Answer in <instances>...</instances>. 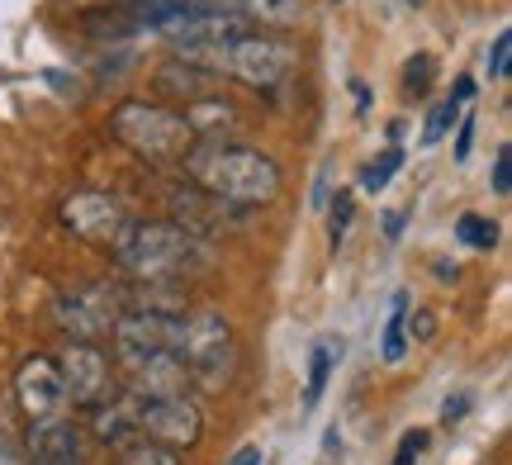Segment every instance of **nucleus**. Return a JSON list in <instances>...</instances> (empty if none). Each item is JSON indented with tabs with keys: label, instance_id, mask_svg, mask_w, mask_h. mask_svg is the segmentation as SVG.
<instances>
[{
	"label": "nucleus",
	"instance_id": "1",
	"mask_svg": "<svg viewBox=\"0 0 512 465\" xmlns=\"http://www.w3.org/2000/svg\"><path fill=\"white\" fill-rule=\"evenodd\" d=\"M185 181L204 195H214L233 209H261L280 195V167L275 157L242 143H195L181 157Z\"/></svg>",
	"mask_w": 512,
	"mask_h": 465
},
{
	"label": "nucleus",
	"instance_id": "2",
	"mask_svg": "<svg viewBox=\"0 0 512 465\" xmlns=\"http://www.w3.org/2000/svg\"><path fill=\"white\" fill-rule=\"evenodd\" d=\"M110 252L128 276L143 280V285H181V280L209 266V247L195 233H185L181 224H166V219H152V224L128 219V228L119 233Z\"/></svg>",
	"mask_w": 512,
	"mask_h": 465
},
{
	"label": "nucleus",
	"instance_id": "3",
	"mask_svg": "<svg viewBox=\"0 0 512 465\" xmlns=\"http://www.w3.org/2000/svg\"><path fill=\"white\" fill-rule=\"evenodd\" d=\"M110 133L147 167H181V157L195 148V133L181 110L152 105V100H124L110 114Z\"/></svg>",
	"mask_w": 512,
	"mask_h": 465
},
{
	"label": "nucleus",
	"instance_id": "4",
	"mask_svg": "<svg viewBox=\"0 0 512 465\" xmlns=\"http://www.w3.org/2000/svg\"><path fill=\"white\" fill-rule=\"evenodd\" d=\"M176 356L190 380H200L204 390H219L238 371V342L233 328L219 309H195L181 314V333H176Z\"/></svg>",
	"mask_w": 512,
	"mask_h": 465
},
{
	"label": "nucleus",
	"instance_id": "5",
	"mask_svg": "<svg viewBox=\"0 0 512 465\" xmlns=\"http://www.w3.org/2000/svg\"><path fill=\"white\" fill-rule=\"evenodd\" d=\"M195 67H204V72H214V76L247 81V86H256V91H275V86H285L290 72H294V48L290 43H280V38H271V34L247 29V34H238L228 48L200 57Z\"/></svg>",
	"mask_w": 512,
	"mask_h": 465
},
{
	"label": "nucleus",
	"instance_id": "6",
	"mask_svg": "<svg viewBox=\"0 0 512 465\" xmlns=\"http://www.w3.org/2000/svg\"><path fill=\"white\" fill-rule=\"evenodd\" d=\"M119 295L105 290V285H72V290H62L53 299V318L57 328L67 333V342H100V337L114 333V323H119Z\"/></svg>",
	"mask_w": 512,
	"mask_h": 465
},
{
	"label": "nucleus",
	"instance_id": "7",
	"mask_svg": "<svg viewBox=\"0 0 512 465\" xmlns=\"http://www.w3.org/2000/svg\"><path fill=\"white\" fill-rule=\"evenodd\" d=\"M133 418H138V437L157 442L166 451H185L204 437V413L195 399H133Z\"/></svg>",
	"mask_w": 512,
	"mask_h": 465
},
{
	"label": "nucleus",
	"instance_id": "8",
	"mask_svg": "<svg viewBox=\"0 0 512 465\" xmlns=\"http://www.w3.org/2000/svg\"><path fill=\"white\" fill-rule=\"evenodd\" d=\"M57 375H62V394L81 409H100V404L114 399L110 356L91 347V342H67V352L57 361Z\"/></svg>",
	"mask_w": 512,
	"mask_h": 465
},
{
	"label": "nucleus",
	"instance_id": "9",
	"mask_svg": "<svg viewBox=\"0 0 512 465\" xmlns=\"http://www.w3.org/2000/svg\"><path fill=\"white\" fill-rule=\"evenodd\" d=\"M62 224L72 228L81 242H91V247H114L119 233L128 228V214L105 190H76V195L62 200Z\"/></svg>",
	"mask_w": 512,
	"mask_h": 465
},
{
	"label": "nucleus",
	"instance_id": "10",
	"mask_svg": "<svg viewBox=\"0 0 512 465\" xmlns=\"http://www.w3.org/2000/svg\"><path fill=\"white\" fill-rule=\"evenodd\" d=\"M176 333H181V314H147V309H124L114 323V352L119 361H143L152 352H176Z\"/></svg>",
	"mask_w": 512,
	"mask_h": 465
},
{
	"label": "nucleus",
	"instance_id": "11",
	"mask_svg": "<svg viewBox=\"0 0 512 465\" xmlns=\"http://www.w3.org/2000/svg\"><path fill=\"white\" fill-rule=\"evenodd\" d=\"M15 399L29 423H48V418H62V375H57V361L48 356H29L24 366L15 371Z\"/></svg>",
	"mask_w": 512,
	"mask_h": 465
},
{
	"label": "nucleus",
	"instance_id": "12",
	"mask_svg": "<svg viewBox=\"0 0 512 465\" xmlns=\"http://www.w3.org/2000/svg\"><path fill=\"white\" fill-rule=\"evenodd\" d=\"M171 209H176V219H181L185 233H195L200 242L228 233V228L238 224V214H242V209L223 205V200H214V195H204V190H195V186L171 190Z\"/></svg>",
	"mask_w": 512,
	"mask_h": 465
},
{
	"label": "nucleus",
	"instance_id": "13",
	"mask_svg": "<svg viewBox=\"0 0 512 465\" xmlns=\"http://www.w3.org/2000/svg\"><path fill=\"white\" fill-rule=\"evenodd\" d=\"M124 371H128L133 399H176V394H185V385H190V375H185L176 352H152V356H143V361H128Z\"/></svg>",
	"mask_w": 512,
	"mask_h": 465
},
{
	"label": "nucleus",
	"instance_id": "14",
	"mask_svg": "<svg viewBox=\"0 0 512 465\" xmlns=\"http://www.w3.org/2000/svg\"><path fill=\"white\" fill-rule=\"evenodd\" d=\"M152 86L166 95V100H176V105H200L209 95H223V76L204 72L195 62H181V57H171L162 62L157 72H152Z\"/></svg>",
	"mask_w": 512,
	"mask_h": 465
},
{
	"label": "nucleus",
	"instance_id": "15",
	"mask_svg": "<svg viewBox=\"0 0 512 465\" xmlns=\"http://www.w3.org/2000/svg\"><path fill=\"white\" fill-rule=\"evenodd\" d=\"M91 432L100 447L124 451L128 442H138V418H133V394H114L110 404L91 409Z\"/></svg>",
	"mask_w": 512,
	"mask_h": 465
},
{
	"label": "nucleus",
	"instance_id": "16",
	"mask_svg": "<svg viewBox=\"0 0 512 465\" xmlns=\"http://www.w3.org/2000/svg\"><path fill=\"white\" fill-rule=\"evenodd\" d=\"M29 451H34V461H81V428H76L72 418L34 423Z\"/></svg>",
	"mask_w": 512,
	"mask_h": 465
},
{
	"label": "nucleus",
	"instance_id": "17",
	"mask_svg": "<svg viewBox=\"0 0 512 465\" xmlns=\"http://www.w3.org/2000/svg\"><path fill=\"white\" fill-rule=\"evenodd\" d=\"M181 114L200 143H228V133H238V110H233L223 95H209L200 105H185Z\"/></svg>",
	"mask_w": 512,
	"mask_h": 465
},
{
	"label": "nucleus",
	"instance_id": "18",
	"mask_svg": "<svg viewBox=\"0 0 512 465\" xmlns=\"http://www.w3.org/2000/svg\"><path fill=\"white\" fill-rule=\"evenodd\" d=\"M238 15L261 29H294L304 19V0H238Z\"/></svg>",
	"mask_w": 512,
	"mask_h": 465
},
{
	"label": "nucleus",
	"instance_id": "19",
	"mask_svg": "<svg viewBox=\"0 0 512 465\" xmlns=\"http://www.w3.org/2000/svg\"><path fill=\"white\" fill-rule=\"evenodd\" d=\"M342 361V342H332V337H323L318 347H313L309 356V390H304V409H318V399H323V390H328V375L332 366Z\"/></svg>",
	"mask_w": 512,
	"mask_h": 465
},
{
	"label": "nucleus",
	"instance_id": "20",
	"mask_svg": "<svg viewBox=\"0 0 512 465\" xmlns=\"http://www.w3.org/2000/svg\"><path fill=\"white\" fill-rule=\"evenodd\" d=\"M456 238L465 242V247H498V224L494 219H484V214H460L456 219Z\"/></svg>",
	"mask_w": 512,
	"mask_h": 465
},
{
	"label": "nucleus",
	"instance_id": "21",
	"mask_svg": "<svg viewBox=\"0 0 512 465\" xmlns=\"http://www.w3.org/2000/svg\"><path fill=\"white\" fill-rule=\"evenodd\" d=\"M403 323H408V295H394V314L384 323V361H403V352H408Z\"/></svg>",
	"mask_w": 512,
	"mask_h": 465
},
{
	"label": "nucleus",
	"instance_id": "22",
	"mask_svg": "<svg viewBox=\"0 0 512 465\" xmlns=\"http://www.w3.org/2000/svg\"><path fill=\"white\" fill-rule=\"evenodd\" d=\"M403 167V152L399 148H389V152H380L375 162H370L366 171H361V190H370V195H380L389 181H394V171Z\"/></svg>",
	"mask_w": 512,
	"mask_h": 465
},
{
	"label": "nucleus",
	"instance_id": "23",
	"mask_svg": "<svg viewBox=\"0 0 512 465\" xmlns=\"http://www.w3.org/2000/svg\"><path fill=\"white\" fill-rule=\"evenodd\" d=\"M119 465H181V456L157 447V442H147V437H138V442H128V447L119 451Z\"/></svg>",
	"mask_w": 512,
	"mask_h": 465
},
{
	"label": "nucleus",
	"instance_id": "24",
	"mask_svg": "<svg viewBox=\"0 0 512 465\" xmlns=\"http://www.w3.org/2000/svg\"><path fill=\"white\" fill-rule=\"evenodd\" d=\"M456 124H460V100L451 95V100H441L437 110L427 114V129H422V143H441V138H446V133L456 129Z\"/></svg>",
	"mask_w": 512,
	"mask_h": 465
},
{
	"label": "nucleus",
	"instance_id": "25",
	"mask_svg": "<svg viewBox=\"0 0 512 465\" xmlns=\"http://www.w3.org/2000/svg\"><path fill=\"white\" fill-rule=\"evenodd\" d=\"M432 76H437V62H432V53H413V62L403 67V86L413 95H422L427 86H432Z\"/></svg>",
	"mask_w": 512,
	"mask_h": 465
},
{
	"label": "nucleus",
	"instance_id": "26",
	"mask_svg": "<svg viewBox=\"0 0 512 465\" xmlns=\"http://www.w3.org/2000/svg\"><path fill=\"white\" fill-rule=\"evenodd\" d=\"M351 209H356V200H351V190H342V195L332 200V219H328L332 242H342V238H347V228H351Z\"/></svg>",
	"mask_w": 512,
	"mask_h": 465
},
{
	"label": "nucleus",
	"instance_id": "27",
	"mask_svg": "<svg viewBox=\"0 0 512 465\" xmlns=\"http://www.w3.org/2000/svg\"><path fill=\"white\" fill-rule=\"evenodd\" d=\"M508 48H512V34L503 29V34L494 38V53H489V76H494V81H508Z\"/></svg>",
	"mask_w": 512,
	"mask_h": 465
},
{
	"label": "nucleus",
	"instance_id": "28",
	"mask_svg": "<svg viewBox=\"0 0 512 465\" xmlns=\"http://www.w3.org/2000/svg\"><path fill=\"white\" fill-rule=\"evenodd\" d=\"M422 451H427V432L413 428V432H408V437L399 442V456H394V465H418Z\"/></svg>",
	"mask_w": 512,
	"mask_h": 465
},
{
	"label": "nucleus",
	"instance_id": "29",
	"mask_svg": "<svg viewBox=\"0 0 512 465\" xmlns=\"http://www.w3.org/2000/svg\"><path fill=\"white\" fill-rule=\"evenodd\" d=\"M508 162H512V152H508V148H498V162H494V190H498V195H508V190H512V171H508Z\"/></svg>",
	"mask_w": 512,
	"mask_h": 465
},
{
	"label": "nucleus",
	"instance_id": "30",
	"mask_svg": "<svg viewBox=\"0 0 512 465\" xmlns=\"http://www.w3.org/2000/svg\"><path fill=\"white\" fill-rule=\"evenodd\" d=\"M470 143H475V119H460V138H456V157H460V162L470 157Z\"/></svg>",
	"mask_w": 512,
	"mask_h": 465
},
{
	"label": "nucleus",
	"instance_id": "31",
	"mask_svg": "<svg viewBox=\"0 0 512 465\" xmlns=\"http://www.w3.org/2000/svg\"><path fill=\"white\" fill-rule=\"evenodd\" d=\"M0 465H34V461H29L15 442H5V437H0Z\"/></svg>",
	"mask_w": 512,
	"mask_h": 465
},
{
	"label": "nucleus",
	"instance_id": "32",
	"mask_svg": "<svg viewBox=\"0 0 512 465\" xmlns=\"http://www.w3.org/2000/svg\"><path fill=\"white\" fill-rule=\"evenodd\" d=\"M465 409H470V399H465V394H456V399H446L441 418H446V423H456V418H465Z\"/></svg>",
	"mask_w": 512,
	"mask_h": 465
},
{
	"label": "nucleus",
	"instance_id": "33",
	"mask_svg": "<svg viewBox=\"0 0 512 465\" xmlns=\"http://www.w3.org/2000/svg\"><path fill=\"white\" fill-rule=\"evenodd\" d=\"M228 465H261V447H242L238 456H233V461Z\"/></svg>",
	"mask_w": 512,
	"mask_h": 465
},
{
	"label": "nucleus",
	"instance_id": "34",
	"mask_svg": "<svg viewBox=\"0 0 512 465\" xmlns=\"http://www.w3.org/2000/svg\"><path fill=\"white\" fill-rule=\"evenodd\" d=\"M460 100V105H465V100H475V81H470V76H460L456 81V91H451Z\"/></svg>",
	"mask_w": 512,
	"mask_h": 465
},
{
	"label": "nucleus",
	"instance_id": "35",
	"mask_svg": "<svg viewBox=\"0 0 512 465\" xmlns=\"http://www.w3.org/2000/svg\"><path fill=\"white\" fill-rule=\"evenodd\" d=\"M437 333V323H432V314H418V337H432Z\"/></svg>",
	"mask_w": 512,
	"mask_h": 465
},
{
	"label": "nucleus",
	"instance_id": "36",
	"mask_svg": "<svg viewBox=\"0 0 512 465\" xmlns=\"http://www.w3.org/2000/svg\"><path fill=\"white\" fill-rule=\"evenodd\" d=\"M399 228H403L399 214H389V219H384V233H389V238H399Z\"/></svg>",
	"mask_w": 512,
	"mask_h": 465
},
{
	"label": "nucleus",
	"instance_id": "37",
	"mask_svg": "<svg viewBox=\"0 0 512 465\" xmlns=\"http://www.w3.org/2000/svg\"><path fill=\"white\" fill-rule=\"evenodd\" d=\"M34 465H81V461H34Z\"/></svg>",
	"mask_w": 512,
	"mask_h": 465
},
{
	"label": "nucleus",
	"instance_id": "38",
	"mask_svg": "<svg viewBox=\"0 0 512 465\" xmlns=\"http://www.w3.org/2000/svg\"><path fill=\"white\" fill-rule=\"evenodd\" d=\"M413 5H422V0H413Z\"/></svg>",
	"mask_w": 512,
	"mask_h": 465
}]
</instances>
